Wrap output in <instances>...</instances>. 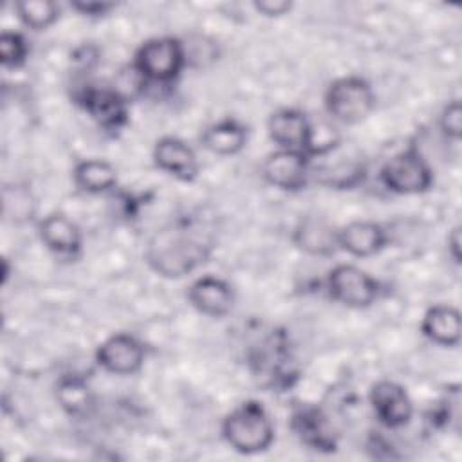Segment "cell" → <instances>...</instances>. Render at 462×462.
Wrapping results in <instances>:
<instances>
[{"label": "cell", "mask_w": 462, "mask_h": 462, "mask_svg": "<svg viewBox=\"0 0 462 462\" xmlns=\"http://www.w3.org/2000/svg\"><path fill=\"white\" fill-rule=\"evenodd\" d=\"M14 11L18 20L32 31H45L60 18V5L54 0H18Z\"/></svg>", "instance_id": "obj_23"}, {"label": "cell", "mask_w": 462, "mask_h": 462, "mask_svg": "<svg viewBox=\"0 0 462 462\" xmlns=\"http://www.w3.org/2000/svg\"><path fill=\"white\" fill-rule=\"evenodd\" d=\"M390 242V233L377 222L354 220L337 229V247L356 258H368L383 251Z\"/></svg>", "instance_id": "obj_16"}, {"label": "cell", "mask_w": 462, "mask_h": 462, "mask_svg": "<svg viewBox=\"0 0 462 462\" xmlns=\"http://www.w3.org/2000/svg\"><path fill=\"white\" fill-rule=\"evenodd\" d=\"M74 184L90 195L112 191L117 184V170L103 159H85L74 166Z\"/></svg>", "instance_id": "obj_21"}, {"label": "cell", "mask_w": 462, "mask_h": 462, "mask_svg": "<svg viewBox=\"0 0 462 462\" xmlns=\"http://www.w3.org/2000/svg\"><path fill=\"white\" fill-rule=\"evenodd\" d=\"M327 291L332 300L345 307L365 309L375 303L381 285L366 271L352 263H339L327 276Z\"/></svg>", "instance_id": "obj_7"}, {"label": "cell", "mask_w": 462, "mask_h": 462, "mask_svg": "<svg viewBox=\"0 0 462 462\" xmlns=\"http://www.w3.org/2000/svg\"><path fill=\"white\" fill-rule=\"evenodd\" d=\"M29 56V43L16 31H4L0 36V61L5 69H20Z\"/></svg>", "instance_id": "obj_24"}, {"label": "cell", "mask_w": 462, "mask_h": 462, "mask_svg": "<svg viewBox=\"0 0 462 462\" xmlns=\"http://www.w3.org/2000/svg\"><path fill=\"white\" fill-rule=\"evenodd\" d=\"M327 114L345 125L363 121L375 106L372 85L361 76H343L334 79L325 90Z\"/></svg>", "instance_id": "obj_4"}, {"label": "cell", "mask_w": 462, "mask_h": 462, "mask_svg": "<svg viewBox=\"0 0 462 462\" xmlns=\"http://www.w3.org/2000/svg\"><path fill=\"white\" fill-rule=\"evenodd\" d=\"M186 65L184 43L171 36L146 40L134 58V72L150 83H170Z\"/></svg>", "instance_id": "obj_3"}, {"label": "cell", "mask_w": 462, "mask_h": 462, "mask_svg": "<svg viewBox=\"0 0 462 462\" xmlns=\"http://www.w3.org/2000/svg\"><path fill=\"white\" fill-rule=\"evenodd\" d=\"M292 352L289 346V339L283 332H271L251 352V365L260 377V381L267 386H287L291 384V377L296 375L292 366Z\"/></svg>", "instance_id": "obj_8"}, {"label": "cell", "mask_w": 462, "mask_h": 462, "mask_svg": "<svg viewBox=\"0 0 462 462\" xmlns=\"http://www.w3.org/2000/svg\"><path fill=\"white\" fill-rule=\"evenodd\" d=\"M70 7L74 11H78L83 16H90V18H97L106 14L108 11H112L116 7L114 2H99V0H74L70 4Z\"/></svg>", "instance_id": "obj_26"}, {"label": "cell", "mask_w": 462, "mask_h": 462, "mask_svg": "<svg viewBox=\"0 0 462 462\" xmlns=\"http://www.w3.org/2000/svg\"><path fill=\"white\" fill-rule=\"evenodd\" d=\"M144 346L143 343L126 332H117L108 336L96 348V363L110 374L132 375L139 372L144 365Z\"/></svg>", "instance_id": "obj_11"}, {"label": "cell", "mask_w": 462, "mask_h": 462, "mask_svg": "<svg viewBox=\"0 0 462 462\" xmlns=\"http://www.w3.org/2000/svg\"><path fill=\"white\" fill-rule=\"evenodd\" d=\"M74 101L101 130L110 134L123 130L130 119L128 97L117 88L83 85L74 92Z\"/></svg>", "instance_id": "obj_6"}, {"label": "cell", "mask_w": 462, "mask_h": 462, "mask_svg": "<svg viewBox=\"0 0 462 462\" xmlns=\"http://www.w3.org/2000/svg\"><path fill=\"white\" fill-rule=\"evenodd\" d=\"M294 244L312 254V256H328L337 247V229L327 222L323 217L307 215L303 217L292 231Z\"/></svg>", "instance_id": "obj_18"}, {"label": "cell", "mask_w": 462, "mask_h": 462, "mask_svg": "<svg viewBox=\"0 0 462 462\" xmlns=\"http://www.w3.org/2000/svg\"><path fill=\"white\" fill-rule=\"evenodd\" d=\"M440 132L453 141H458L462 135V105L458 99H453L444 106L439 119Z\"/></svg>", "instance_id": "obj_25"}, {"label": "cell", "mask_w": 462, "mask_h": 462, "mask_svg": "<svg viewBox=\"0 0 462 462\" xmlns=\"http://www.w3.org/2000/svg\"><path fill=\"white\" fill-rule=\"evenodd\" d=\"M222 437L238 453L254 455L271 448L274 426L258 401H245L233 408L222 422Z\"/></svg>", "instance_id": "obj_2"}, {"label": "cell", "mask_w": 462, "mask_h": 462, "mask_svg": "<svg viewBox=\"0 0 462 462\" xmlns=\"http://www.w3.org/2000/svg\"><path fill=\"white\" fill-rule=\"evenodd\" d=\"M420 332L435 345L457 346L460 343L462 334L458 309L446 303L430 307L422 316Z\"/></svg>", "instance_id": "obj_19"}, {"label": "cell", "mask_w": 462, "mask_h": 462, "mask_svg": "<svg viewBox=\"0 0 462 462\" xmlns=\"http://www.w3.org/2000/svg\"><path fill=\"white\" fill-rule=\"evenodd\" d=\"M188 301L204 316L224 318L235 307V291L226 280L206 274L188 287Z\"/></svg>", "instance_id": "obj_14"}, {"label": "cell", "mask_w": 462, "mask_h": 462, "mask_svg": "<svg viewBox=\"0 0 462 462\" xmlns=\"http://www.w3.org/2000/svg\"><path fill=\"white\" fill-rule=\"evenodd\" d=\"M312 157L296 150H276L262 164V175L267 184L283 191H300L310 177Z\"/></svg>", "instance_id": "obj_10"}, {"label": "cell", "mask_w": 462, "mask_h": 462, "mask_svg": "<svg viewBox=\"0 0 462 462\" xmlns=\"http://www.w3.org/2000/svg\"><path fill=\"white\" fill-rule=\"evenodd\" d=\"M379 179L397 195H419L431 188L433 171L415 144L392 155L381 168Z\"/></svg>", "instance_id": "obj_5"}, {"label": "cell", "mask_w": 462, "mask_h": 462, "mask_svg": "<svg viewBox=\"0 0 462 462\" xmlns=\"http://www.w3.org/2000/svg\"><path fill=\"white\" fill-rule=\"evenodd\" d=\"M38 235L49 251L61 256H76L83 245L79 227L65 213H49L43 217L38 224Z\"/></svg>", "instance_id": "obj_17"}, {"label": "cell", "mask_w": 462, "mask_h": 462, "mask_svg": "<svg viewBox=\"0 0 462 462\" xmlns=\"http://www.w3.org/2000/svg\"><path fill=\"white\" fill-rule=\"evenodd\" d=\"M253 7L256 13L274 18V16L289 14L292 9V2H289V0H254Z\"/></svg>", "instance_id": "obj_27"}, {"label": "cell", "mask_w": 462, "mask_h": 462, "mask_svg": "<svg viewBox=\"0 0 462 462\" xmlns=\"http://www.w3.org/2000/svg\"><path fill=\"white\" fill-rule=\"evenodd\" d=\"M213 251V236L195 217H180L157 229L144 249L148 265L164 278H182Z\"/></svg>", "instance_id": "obj_1"}, {"label": "cell", "mask_w": 462, "mask_h": 462, "mask_svg": "<svg viewBox=\"0 0 462 462\" xmlns=\"http://www.w3.org/2000/svg\"><path fill=\"white\" fill-rule=\"evenodd\" d=\"M56 399L60 406L74 417L85 415L94 404V395L88 381L78 374H67L60 377L56 384Z\"/></svg>", "instance_id": "obj_22"}, {"label": "cell", "mask_w": 462, "mask_h": 462, "mask_svg": "<svg viewBox=\"0 0 462 462\" xmlns=\"http://www.w3.org/2000/svg\"><path fill=\"white\" fill-rule=\"evenodd\" d=\"M291 428L301 444L319 453L337 449V435L319 406L298 404L291 413Z\"/></svg>", "instance_id": "obj_13"}, {"label": "cell", "mask_w": 462, "mask_h": 462, "mask_svg": "<svg viewBox=\"0 0 462 462\" xmlns=\"http://www.w3.org/2000/svg\"><path fill=\"white\" fill-rule=\"evenodd\" d=\"M202 146L217 155H235L247 143V128L233 117L209 125L200 135Z\"/></svg>", "instance_id": "obj_20"}, {"label": "cell", "mask_w": 462, "mask_h": 462, "mask_svg": "<svg viewBox=\"0 0 462 462\" xmlns=\"http://www.w3.org/2000/svg\"><path fill=\"white\" fill-rule=\"evenodd\" d=\"M448 251L455 263H460V226H455L448 235Z\"/></svg>", "instance_id": "obj_28"}, {"label": "cell", "mask_w": 462, "mask_h": 462, "mask_svg": "<svg viewBox=\"0 0 462 462\" xmlns=\"http://www.w3.org/2000/svg\"><path fill=\"white\" fill-rule=\"evenodd\" d=\"M267 132L282 150L305 152L310 157L318 155L316 130L309 117L298 108H280L269 116Z\"/></svg>", "instance_id": "obj_9"}, {"label": "cell", "mask_w": 462, "mask_h": 462, "mask_svg": "<svg viewBox=\"0 0 462 462\" xmlns=\"http://www.w3.org/2000/svg\"><path fill=\"white\" fill-rule=\"evenodd\" d=\"M152 157L159 170L179 180L191 182L199 175V159L195 150L179 137L164 135L157 139Z\"/></svg>", "instance_id": "obj_15"}, {"label": "cell", "mask_w": 462, "mask_h": 462, "mask_svg": "<svg viewBox=\"0 0 462 462\" xmlns=\"http://www.w3.org/2000/svg\"><path fill=\"white\" fill-rule=\"evenodd\" d=\"M368 401L377 420L390 430L402 428L411 420L413 402L406 388L395 381L381 379L374 383Z\"/></svg>", "instance_id": "obj_12"}]
</instances>
